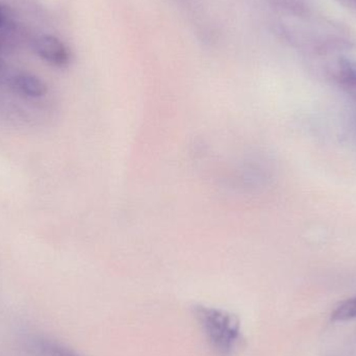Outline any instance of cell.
<instances>
[{
	"label": "cell",
	"instance_id": "obj_1",
	"mask_svg": "<svg viewBox=\"0 0 356 356\" xmlns=\"http://www.w3.org/2000/svg\"><path fill=\"white\" fill-rule=\"evenodd\" d=\"M199 327L211 350L218 356H232L242 342L238 316L217 307L196 305L193 309Z\"/></svg>",
	"mask_w": 356,
	"mask_h": 356
},
{
	"label": "cell",
	"instance_id": "obj_2",
	"mask_svg": "<svg viewBox=\"0 0 356 356\" xmlns=\"http://www.w3.org/2000/svg\"><path fill=\"white\" fill-rule=\"evenodd\" d=\"M35 51L40 58L56 67L68 66L71 54L67 46L54 35H42L35 42Z\"/></svg>",
	"mask_w": 356,
	"mask_h": 356
},
{
	"label": "cell",
	"instance_id": "obj_3",
	"mask_svg": "<svg viewBox=\"0 0 356 356\" xmlns=\"http://www.w3.org/2000/svg\"><path fill=\"white\" fill-rule=\"evenodd\" d=\"M12 86L18 93L27 97H42L48 91L47 86L41 79L27 73L16 75L13 79Z\"/></svg>",
	"mask_w": 356,
	"mask_h": 356
},
{
	"label": "cell",
	"instance_id": "obj_4",
	"mask_svg": "<svg viewBox=\"0 0 356 356\" xmlns=\"http://www.w3.org/2000/svg\"><path fill=\"white\" fill-rule=\"evenodd\" d=\"M356 319V296L341 302L332 313V321L346 322Z\"/></svg>",
	"mask_w": 356,
	"mask_h": 356
},
{
	"label": "cell",
	"instance_id": "obj_5",
	"mask_svg": "<svg viewBox=\"0 0 356 356\" xmlns=\"http://www.w3.org/2000/svg\"><path fill=\"white\" fill-rule=\"evenodd\" d=\"M340 70L345 81L356 85V62L347 58H341Z\"/></svg>",
	"mask_w": 356,
	"mask_h": 356
},
{
	"label": "cell",
	"instance_id": "obj_6",
	"mask_svg": "<svg viewBox=\"0 0 356 356\" xmlns=\"http://www.w3.org/2000/svg\"><path fill=\"white\" fill-rule=\"evenodd\" d=\"M45 356H79L76 353H72L69 349L64 347L58 346V345H46Z\"/></svg>",
	"mask_w": 356,
	"mask_h": 356
},
{
	"label": "cell",
	"instance_id": "obj_7",
	"mask_svg": "<svg viewBox=\"0 0 356 356\" xmlns=\"http://www.w3.org/2000/svg\"><path fill=\"white\" fill-rule=\"evenodd\" d=\"M8 19V10L6 6H0V29L6 24Z\"/></svg>",
	"mask_w": 356,
	"mask_h": 356
}]
</instances>
